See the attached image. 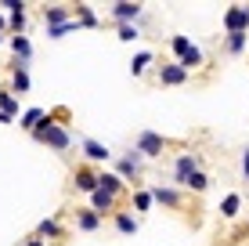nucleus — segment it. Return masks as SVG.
<instances>
[{
	"label": "nucleus",
	"mask_w": 249,
	"mask_h": 246,
	"mask_svg": "<svg viewBox=\"0 0 249 246\" xmlns=\"http://www.w3.org/2000/svg\"><path fill=\"white\" fill-rule=\"evenodd\" d=\"M58 120H69V109H51V113L44 116V123L33 131V138L40 141V145H51L54 152H69L72 149V134L65 131V123H58Z\"/></svg>",
	"instance_id": "f257e3e1"
},
{
	"label": "nucleus",
	"mask_w": 249,
	"mask_h": 246,
	"mask_svg": "<svg viewBox=\"0 0 249 246\" xmlns=\"http://www.w3.org/2000/svg\"><path fill=\"white\" fill-rule=\"evenodd\" d=\"M170 51H174V62H181L188 73L202 65V47L192 44V40L181 37V33H177V37H170Z\"/></svg>",
	"instance_id": "f03ea898"
},
{
	"label": "nucleus",
	"mask_w": 249,
	"mask_h": 246,
	"mask_svg": "<svg viewBox=\"0 0 249 246\" xmlns=\"http://www.w3.org/2000/svg\"><path fill=\"white\" fill-rule=\"evenodd\" d=\"M195 170H199V156H192V152H181V156L174 159V189L184 192Z\"/></svg>",
	"instance_id": "7ed1b4c3"
},
{
	"label": "nucleus",
	"mask_w": 249,
	"mask_h": 246,
	"mask_svg": "<svg viewBox=\"0 0 249 246\" xmlns=\"http://www.w3.org/2000/svg\"><path fill=\"white\" fill-rule=\"evenodd\" d=\"M170 141L162 138V134H156V131H141L137 134V141H134V152H141L144 159H156V156H162V149H166Z\"/></svg>",
	"instance_id": "20e7f679"
},
{
	"label": "nucleus",
	"mask_w": 249,
	"mask_h": 246,
	"mask_svg": "<svg viewBox=\"0 0 249 246\" xmlns=\"http://www.w3.org/2000/svg\"><path fill=\"white\" fill-rule=\"evenodd\" d=\"M141 170H144V156H141V152H130V156L116 159V174L123 177L126 185H137V177H141Z\"/></svg>",
	"instance_id": "39448f33"
},
{
	"label": "nucleus",
	"mask_w": 249,
	"mask_h": 246,
	"mask_svg": "<svg viewBox=\"0 0 249 246\" xmlns=\"http://www.w3.org/2000/svg\"><path fill=\"white\" fill-rule=\"evenodd\" d=\"M224 33H249V4H231L224 11Z\"/></svg>",
	"instance_id": "423d86ee"
},
{
	"label": "nucleus",
	"mask_w": 249,
	"mask_h": 246,
	"mask_svg": "<svg viewBox=\"0 0 249 246\" xmlns=\"http://www.w3.org/2000/svg\"><path fill=\"white\" fill-rule=\"evenodd\" d=\"M148 192H152V199H156L159 207H166V210H181L184 207V192L174 189V185H156V189H148Z\"/></svg>",
	"instance_id": "0eeeda50"
},
{
	"label": "nucleus",
	"mask_w": 249,
	"mask_h": 246,
	"mask_svg": "<svg viewBox=\"0 0 249 246\" xmlns=\"http://www.w3.org/2000/svg\"><path fill=\"white\" fill-rule=\"evenodd\" d=\"M72 185H76L80 192H87V196H94V192L101 189V181H98V170H94L90 163H80V167L72 170Z\"/></svg>",
	"instance_id": "6e6552de"
},
{
	"label": "nucleus",
	"mask_w": 249,
	"mask_h": 246,
	"mask_svg": "<svg viewBox=\"0 0 249 246\" xmlns=\"http://www.w3.org/2000/svg\"><path fill=\"white\" fill-rule=\"evenodd\" d=\"M188 76L192 73H188L181 62H162L159 65V83L162 87H181V83H188Z\"/></svg>",
	"instance_id": "1a4fd4ad"
},
{
	"label": "nucleus",
	"mask_w": 249,
	"mask_h": 246,
	"mask_svg": "<svg viewBox=\"0 0 249 246\" xmlns=\"http://www.w3.org/2000/svg\"><path fill=\"white\" fill-rule=\"evenodd\" d=\"M144 15L141 4H130V0H119V4H112V22L116 25H137V19Z\"/></svg>",
	"instance_id": "9d476101"
},
{
	"label": "nucleus",
	"mask_w": 249,
	"mask_h": 246,
	"mask_svg": "<svg viewBox=\"0 0 249 246\" xmlns=\"http://www.w3.org/2000/svg\"><path fill=\"white\" fill-rule=\"evenodd\" d=\"M65 22H72V11H69L65 4H47L44 7V25L47 29H58V25H65Z\"/></svg>",
	"instance_id": "9b49d317"
},
{
	"label": "nucleus",
	"mask_w": 249,
	"mask_h": 246,
	"mask_svg": "<svg viewBox=\"0 0 249 246\" xmlns=\"http://www.w3.org/2000/svg\"><path fill=\"white\" fill-rule=\"evenodd\" d=\"M83 156H87V163H108V159H112V152L101 145L98 138H83Z\"/></svg>",
	"instance_id": "f8f14e48"
},
{
	"label": "nucleus",
	"mask_w": 249,
	"mask_h": 246,
	"mask_svg": "<svg viewBox=\"0 0 249 246\" xmlns=\"http://www.w3.org/2000/svg\"><path fill=\"white\" fill-rule=\"evenodd\" d=\"M98 181H101V189H105L108 196H116V199L126 192V181H123L116 170H98Z\"/></svg>",
	"instance_id": "ddd939ff"
},
{
	"label": "nucleus",
	"mask_w": 249,
	"mask_h": 246,
	"mask_svg": "<svg viewBox=\"0 0 249 246\" xmlns=\"http://www.w3.org/2000/svg\"><path fill=\"white\" fill-rule=\"evenodd\" d=\"M116 196H108V192L105 189H98V192H94V196H90V210H94V214H101V217H105V214H116Z\"/></svg>",
	"instance_id": "4468645a"
},
{
	"label": "nucleus",
	"mask_w": 249,
	"mask_h": 246,
	"mask_svg": "<svg viewBox=\"0 0 249 246\" xmlns=\"http://www.w3.org/2000/svg\"><path fill=\"white\" fill-rule=\"evenodd\" d=\"M7 47L15 51V62L25 65L33 58V44H29V37H7Z\"/></svg>",
	"instance_id": "2eb2a0df"
},
{
	"label": "nucleus",
	"mask_w": 249,
	"mask_h": 246,
	"mask_svg": "<svg viewBox=\"0 0 249 246\" xmlns=\"http://www.w3.org/2000/svg\"><path fill=\"white\" fill-rule=\"evenodd\" d=\"M11 91H15V95H29V65L15 62V69H11Z\"/></svg>",
	"instance_id": "dca6fc26"
},
{
	"label": "nucleus",
	"mask_w": 249,
	"mask_h": 246,
	"mask_svg": "<svg viewBox=\"0 0 249 246\" xmlns=\"http://www.w3.org/2000/svg\"><path fill=\"white\" fill-rule=\"evenodd\" d=\"M238 210H242V196H238V192H228V196L220 199V217H224V221H235Z\"/></svg>",
	"instance_id": "f3484780"
},
{
	"label": "nucleus",
	"mask_w": 249,
	"mask_h": 246,
	"mask_svg": "<svg viewBox=\"0 0 249 246\" xmlns=\"http://www.w3.org/2000/svg\"><path fill=\"white\" fill-rule=\"evenodd\" d=\"M76 228H80V232H98V228H101V214H94L90 207L76 210Z\"/></svg>",
	"instance_id": "a211bd4d"
},
{
	"label": "nucleus",
	"mask_w": 249,
	"mask_h": 246,
	"mask_svg": "<svg viewBox=\"0 0 249 246\" xmlns=\"http://www.w3.org/2000/svg\"><path fill=\"white\" fill-rule=\"evenodd\" d=\"M65 232V228H62V221H58V217H44V221H40L36 225V232H33V235H40V239H58V235H62Z\"/></svg>",
	"instance_id": "6ab92c4d"
},
{
	"label": "nucleus",
	"mask_w": 249,
	"mask_h": 246,
	"mask_svg": "<svg viewBox=\"0 0 249 246\" xmlns=\"http://www.w3.org/2000/svg\"><path fill=\"white\" fill-rule=\"evenodd\" d=\"M0 113H4L7 120H15V116H18V98H15L11 87H0Z\"/></svg>",
	"instance_id": "aec40b11"
},
{
	"label": "nucleus",
	"mask_w": 249,
	"mask_h": 246,
	"mask_svg": "<svg viewBox=\"0 0 249 246\" xmlns=\"http://www.w3.org/2000/svg\"><path fill=\"white\" fill-rule=\"evenodd\" d=\"M249 47V33H228L224 37V51L228 55H246Z\"/></svg>",
	"instance_id": "412c9836"
},
{
	"label": "nucleus",
	"mask_w": 249,
	"mask_h": 246,
	"mask_svg": "<svg viewBox=\"0 0 249 246\" xmlns=\"http://www.w3.org/2000/svg\"><path fill=\"white\" fill-rule=\"evenodd\" d=\"M44 116H47V109H25V113H22V120H18V127L33 134L40 123H44Z\"/></svg>",
	"instance_id": "4be33fe9"
},
{
	"label": "nucleus",
	"mask_w": 249,
	"mask_h": 246,
	"mask_svg": "<svg viewBox=\"0 0 249 246\" xmlns=\"http://www.w3.org/2000/svg\"><path fill=\"white\" fill-rule=\"evenodd\" d=\"M112 221H116V228H119L123 235H134V232H137V217H134V214H126V210H116Z\"/></svg>",
	"instance_id": "5701e85b"
},
{
	"label": "nucleus",
	"mask_w": 249,
	"mask_h": 246,
	"mask_svg": "<svg viewBox=\"0 0 249 246\" xmlns=\"http://www.w3.org/2000/svg\"><path fill=\"white\" fill-rule=\"evenodd\" d=\"M152 62H156V55H152V51H137L134 62H130V73H134V76H144V69H148Z\"/></svg>",
	"instance_id": "b1692460"
},
{
	"label": "nucleus",
	"mask_w": 249,
	"mask_h": 246,
	"mask_svg": "<svg viewBox=\"0 0 249 246\" xmlns=\"http://www.w3.org/2000/svg\"><path fill=\"white\" fill-rule=\"evenodd\" d=\"M76 22L87 25V29H94V25H98V15H94V7H90V4H76Z\"/></svg>",
	"instance_id": "393cba45"
},
{
	"label": "nucleus",
	"mask_w": 249,
	"mask_h": 246,
	"mask_svg": "<svg viewBox=\"0 0 249 246\" xmlns=\"http://www.w3.org/2000/svg\"><path fill=\"white\" fill-rule=\"evenodd\" d=\"M152 207H156L152 192H148V189H137V192H134V210H141V214H144V210H152Z\"/></svg>",
	"instance_id": "a878e982"
},
{
	"label": "nucleus",
	"mask_w": 249,
	"mask_h": 246,
	"mask_svg": "<svg viewBox=\"0 0 249 246\" xmlns=\"http://www.w3.org/2000/svg\"><path fill=\"white\" fill-rule=\"evenodd\" d=\"M206 189H210V177H206L202 170H195V174H192V181H188V189H184V192H206Z\"/></svg>",
	"instance_id": "bb28decb"
},
{
	"label": "nucleus",
	"mask_w": 249,
	"mask_h": 246,
	"mask_svg": "<svg viewBox=\"0 0 249 246\" xmlns=\"http://www.w3.org/2000/svg\"><path fill=\"white\" fill-rule=\"evenodd\" d=\"M72 29H80V22H65V25H58V29H47V40H62L65 37V33H72Z\"/></svg>",
	"instance_id": "cd10ccee"
},
{
	"label": "nucleus",
	"mask_w": 249,
	"mask_h": 246,
	"mask_svg": "<svg viewBox=\"0 0 249 246\" xmlns=\"http://www.w3.org/2000/svg\"><path fill=\"white\" fill-rule=\"evenodd\" d=\"M137 37H141V29H137V25H119V40H123V44H134Z\"/></svg>",
	"instance_id": "c85d7f7f"
},
{
	"label": "nucleus",
	"mask_w": 249,
	"mask_h": 246,
	"mask_svg": "<svg viewBox=\"0 0 249 246\" xmlns=\"http://www.w3.org/2000/svg\"><path fill=\"white\" fill-rule=\"evenodd\" d=\"M22 246H47V243H44V239H40V235H29V239H25Z\"/></svg>",
	"instance_id": "c756f323"
},
{
	"label": "nucleus",
	"mask_w": 249,
	"mask_h": 246,
	"mask_svg": "<svg viewBox=\"0 0 249 246\" xmlns=\"http://www.w3.org/2000/svg\"><path fill=\"white\" fill-rule=\"evenodd\" d=\"M242 174H246V181H249V149L242 152Z\"/></svg>",
	"instance_id": "7c9ffc66"
},
{
	"label": "nucleus",
	"mask_w": 249,
	"mask_h": 246,
	"mask_svg": "<svg viewBox=\"0 0 249 246\" xmlns=\"http://www.w3.org/2000/svg\"><path fill=\"white\" fill-rule=\"evenodd\" d=\"M0 37H7V19L0 15Z\"/></svg>",
	"instance_id": "2f4dec72"
},
{
	"label": "nucleus",
	"mask_w": 249,
	"mask_h": 246,
	"mask_svg": "<svg viewBox=\"0 0 249 246\" xmlns=\"http://www.w3.org/2000/svg\"><path fill=\"white\" fill-rule=\"evenodd\" d=\"M0 123H11V120H7V116H4V113H0Z\"/></svg>",
	"instance_id": "473e14b6"
},
{
	"label": "nucleus",
	"mask_w": 249,
	"mask_h": 246,
	"mask_svg": "<svg viewBox=\"0 0 249 246\" xmlns=\"http://www.w3.org/2000/svg\"><path fill=\"white\" fill-rule=\"evenodd\" d=\"M4 40H7V37H0V44H4Z\"/></svg>",
	"instance_id": "72a5a7b5"
},
{
	"label": "nucleus",
	"mask_w": 249,
	"mask_h": 246,
	"mask_svg": "<svg viewBox=\"0 0 249 246\" xmlns=\"http://www.w3.org/2000/svg\"><path fill=\"white\" fill-rule=\"evenodd\" d=\"M246 232H249V221H246Z\"/></svg>",
	"instance_id": "f704fd0d"
}]
</instances>
